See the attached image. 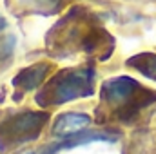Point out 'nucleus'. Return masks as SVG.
I'll use <instances>...</instances> for the list:
<instances>
[{"label": "nucleus", "instance_id": "nucleus-1", "mask_svg": "<svg viewBox=\"0 0 156 154\" xmlns=\"http://www.w3.org/2000/svg\"><path fill=\"white\" fill-rule=\"evenodd\" d=\"M94 93V71L91 67L62 69L42 85L37 94L40 107H55L78 98H87Z\"/></svg>", "mask_w": 156, "mask_h": 154}, {"label": "nucleus", "instance_id": "nucleus-2", "mask_svg": "<svg viewBox=\"0 0 156 154\" xmlns=\"http://www.w3.org/2000/svg\"><path fill=\"white\" fill-rule=\"evenodd\" d=\"M100 94L102 100L118 113H136L140 107L156 100V93L145 91L131 76H118L104 82Z\"/></svg>", "mask_w": 156, "mask_h": 154}, {"label": "nucleus", "instance_id": "nucleus-3", "mask_svg": "<svg viewBox=\"0 0 156 154\" xmlns=\"http://www.w3.org/2000/svg\"><path fill=\"white\" fill-rule=\"evenodd\" d=\"M47 120L49 114L45 111H26L0 120V149L16 147L26 142L37 140Z\"/></svg>", "mask_w": 156, "mask_h": 154}, {"label": "nucleus", "instance_id": "nucleus-4", "mask_svg": "<svg viewBox=\"0 0 156 154\" xmlns=\"http://www.w3.org/2000/svg\"><path fill=\"white\" fill-rule=\"evenodd\" d=\"M47 71H49V64H37V65L26 67L13 78V87H16L20 93L33 91L45 80Z\"/></svg>", "mask_w": 156, "mask_h": 154}, {"label": "nucleus", "instance_id": "nucleus-5", "mask_svg": "<svg viewBox=\"0 0 156 154\" xmlns=\"http://www.w3.org/2000/svg\"><path fill=\"white\" fill-rule=\"evenodd\" d=\"M89 123H91V118L87 114L66 113V114H60L55 120L53 132H55L56 136H71V134H75V132L83 131Z\"/></svg>", "mask_w": 156, "mask_h": 154}, {"label": "nucleus", "instance_id": "nucleus-6", "mask_svg": "<svg viewBox=\"0 0 156 154\" xmlns=\"http://www.w3.org/2000/svg\"><path fill=\"white\" fill-rule=\"evenodd\" d=\"M127 65L136 69L138 73H142L145 78L154 80L156 82V54L154 53H138L131 58H127Z\"/></svg>", "mask_w": 156, "mask_h": 154}, {"label": "nucleus", "instance_id": "nucleus-7", "mask_svg": "<svg viewBox=\"0 0 156 154\" xmlns=\"http://www.w3.org/2000/svg\"><path fill=\"white\" fill-rule=\"evenodd\" d=\"M113 136L107 134V132H75L71 134L66 142H62L58 147H53L49 149L51 152H56L60 149H67V147H76V145H83V143H89V142H96V140H111Z\"/></svg>", "mask_w": 156, "mask_h": 154}, {"label": "nucleus", "instance_id": "nucleus-8", "mask_svg": "<svg viewBox=\"0 0 156 154\" xmlns=\"http://www.w3.org/2000/svg\"><path fill=\"white\" fill-rule=\"evenodd\" d=\"M18 4L33 13H44V15H51L55 11H58L62 0H18Z\"/></svg>", "mask_w": 156, "mask_h": 154}, {"label": "nucleus", "instance_id": "nucleus-9", "mask_svg": "<svg viewBox=\"0 0 156 154\" xmlns=\"http://www.w3.org/2000/svg\"><path fill=\"white\" fill-rule=\"evenodd\" d=\"M13 45H15V40L11 38V37L0 38V60H2V58H5V56H9V53H11Z\"/></svg>", "mask_w": 156, "mask_h": 154}, {"label": "nucleus", "instance_id": "nucleus-10", "mask_svg": "<svg viewBox=\"0 0 156 154\" xmlns=\"http://www.w3.org/2000/svg\"><path fill=\"white\" fill-rule=\"evenodd\" d=\"M4 27H5V20H4V18H2V16H0V31H2V29H4Z\"/></svg>", "mask_w": 156, "mask_h": 154}, {"label": "nucleus", "instance_id": "nucleus-11", "mask_svg": "<svg viewBox=\"0 0 156 154\" xmlns=\"http://www.w3.org/2000/svg\"><path fill=\"white\" fill-rule=\"evenodd\" d=\"M29 154H35V152H29Z\"/></svg>", "mask_w": 156, "mask_h": 154}]
</instances>
